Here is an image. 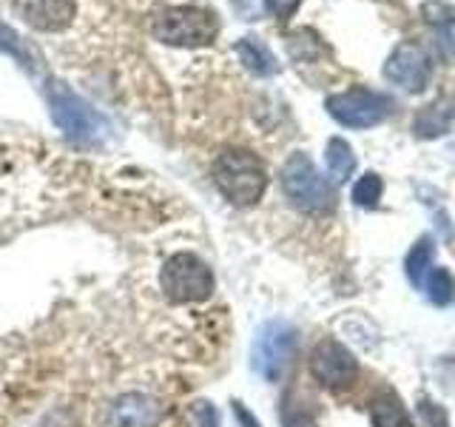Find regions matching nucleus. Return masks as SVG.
I'll return each instance as SVG.
<instances>
[{
    "instance_id": "obj_10",
    "label": "nucleus",
    "mask_w": 455,
    "mask_h": 427,
    "mask_svg": "<svg viewBox=\"0 0 455 427\" xmlns=\"http://www.w3.org/2000/svg\"><path fill=\"white\" fill-rule=\"evenodd\" d=\"M163 407L146 393H125L106 407L103 427H156Z\"/></svg>"
},
{
    "instance_id": "obj_12",
    "label": "nucleus",
    "mask_w": 455,
    "mask_h": 427,
    "mask_svg": "<svg viewBox=\"0 0 455 427\" xmlns=\"http://www.w3.org/2000/svg\"><path fill=\"white\" fill-rule=\"evenodd\" d=\"M455 123V97L452 94H438L430 106H424L416 120H412V132L424 140H433L450 132V125Z\"/></svg>"
},
{
    "instance_id": "obj_1",
    "label": "nucleus",
    "mask_w": 455,
    "mask_h": 427,
    "mask_svg": "<svg viewBox=\"0 0 455 427\" xmlns=\"http://www.w3.org/2000/svg\"><path fill=\"white\" fill-rule=\"evenodd\" d=\"M213 182L228 203L239 208L256 205L267 189L265 163L245 149H228L213 163Z\"/></svg>"
},
{
    "instance_id": "obj_21",
    "label": "nucleus",
    "mask_w": 455,
    "mask_h": 427,
    "mask_svg": "<svg viewBox=\"0 0 455 427\" xmlns=\"http://www.w3.org/2000/svg\"><path fill=\"white\" fill-rule=\"evenodd\" d=\"M419 413H421V419L430 424V427H450L447 413H444V407H441L438 402H421L419 405Z\"/></svg>"
},
{
    "instance_id": "obj_19",
    "label": "nucleus",
    "mask_w": 455,
    "mask_h": 427,
    "mask_svg": "<svg viewBox=\"0 0 455 427\" xmlns=\"http://www.w3.org/2000/svg\"><path fill=\"white\" fill-rule=\"evenodd\" d=\"M421 18L433 28H438V32H450V28L455 26V9L447 4V0H424Z\"/></svg>"
},
{
    "instance_id": "obj_15",
    "label": "nucleus",
    "mask_w": 455,
    "mask_h": 427,
    "mask_svg": "<svg viewBox=\"0 0 455 427\" xmlns=\"http://www.w3.org/2000/svg\"><path fill=\"white\" fill-rule=\"evenodd\" d=\"M324 160H327V171H331V177L336 182H345L355 171V154L350 149V142L341 140V137H333L331 142H327Z\"/></svg>"
},
{
    "instance_id": "obj_14",
    "label": "nucleus",
    "mask_w": 455,
    "mask_h": 427,
    "mask_svg": "<svg viewBox=\"0 0 455 427\" xmlns=\"http://www.w3.org/2000/svg\"><path fill=\"white\" fill-rule=\"evenodd\" d=\"M234 49L239 54V60L245 63V68H251L253 75H274L276 71V57L256 37H242Z\"/></svg>"
},
{
    "instance_id": "obj_2",
    "label": "nucleus",
    "mask_w": 455,
    "mask_h": 427,
    "mask_svg": "<svg viewBox=\"0 0 455 427\" xmlns=\"http://www.w3.org/2000/svg\"><path fill=\"white\" fill-rule=\"evenodd\" d=\"M151 35L168 46H211L220 35V20L203 6H171L151 20Z\"/></svg>"
},
{
    "instance_id": "obj_20",
    "label": "nucleus",
    "mask_w": 455,
    "mask_h": 427,
    "mask_svg": "<svg viewBox=\"0 0 455 427\" xmlns=\"http://www.w3.org/2000/svg\"><path fill=\"white\" fill-rule=\"evenodd\" d=\"M0 49H4L6 54H12V57H18L20 66L32 63V57H28V52L23 46V40L14 35V28H9L6 23H0Z\"/></svg>"
},
{
    "instance_id": "obj_8",
    "label": "nucleus",
    "mask_w": 455,
    "mask_h": 427,
    "mask_svg": "<svg viewBox=\"0 0 455 427\" xmlns=\"http://www.w3.org/2000/svg\"><path fill=\"white\" fill-rule=\"evenodd\" d=\"M310 374L327 391H347L359 379V362L341 342L324 339L310 353Z\"/></svg>"
},
{
    "instance_id": "obj_13",
    "label": "nucleus",
    "mask_w": 455,
    "mask_h": 427,
    "mask_svg": "<svg viewBox=\"0 0 455 427\" xmlns=\"http://www.w3.org/2000/svg\"><path fill=\"white\" fill-rule=\"evenodd\" d=\"M370 422L373 427H412L404 402L393 391H381L370 402Z\"/></svg>"
},
{
    "instance_id": "obj_3",
    "label": "nucleus",
    "mask_w": 455,
    "mask_h": 427,
    "mask_svg": "<svg viewBox=\"0 0 455 427\" xmlns=\"http://www.w3.org/2000/svg\"><path fill=\"white\" fill-rule=\"evenodd\" d=\"M46 100L52 109L54 123L63 128L66 137L80 140V142H94L100 137H106L108 123L97 109H92L83 97H77L68 85L49 80L46 85Z\"/></svg>"
},
{
    "instance_id": "obj_16",
    "label": "nucleus",
    "mask_w": 455,
    "mask_h": 427,
    "mask_svg": "<svg viewBox=\"0 0 455 427\" xmlns=\"http://www.w3.org/2000/svg\"><path fill=\"white\" fill-rule=\"evenodd\" d=\"M433 256H435V242L430 237H421L416 246L410 248L404 260V270L412 285H424V274H430V268H433Z\"/></svg>"
},
{
    "instance_id": "obj_22",
    "label": "nucleus",
    "mask_w": 455,
    "mask_h": 427,
    "mask_svg": "<svg viewBox=\"0 0 455 427\" xmlns=\"http://www.w3.org/2000/svg\"><path fill=\"white\" fill-rule=\"evenodd\" d=\"M299 6H302V0H265V9L274 14L276 20H282V23L291 20Z\"/></svg>"
},
{
    "instance_id": "obj_23",
    "label": "nucleus",
    "mask_w": 455,
    "mask_h": 427,
    "mask_svg": "<svg viewBox=\"0 0 455 427\" xmlns=\"http://www.w3.org/2000/svg\"><path fill=\"white\" fill-rule=\"evenodd\" d=\"M196 427H220V413L213 410V405L208 402L196 405Z\"/></svg>"
},
{
    "instance_id": "obj_18",
    "label": "nucleus",
    "mask_w": 455,
    "mask_h": 427,
    "mask_svg": "<svg viewBox=\"0 0 455 427\" xmlns=\"http://www.w3.org/2000/svg\"><path fill=\"white\" fill-rule=\"evenodd\" d=\"M381 191H384L381 177L373 174V171H367V174L353 185V203L359 208H376L381 199Z\"/></svg>"
},
{
    "instance_id": "obj_17",
    "label": "nucleus",
    "mask_w": 455,
    "mask_h": 427,
    "mask_svg": "<svg viewBox=\"0 0 455 427\" xmlns=\"http://www.w3.org/2000/svg\"><path fill=\"white\" fill-rule=\"evenodd\" d=\"M427 299L435 305H450L452 296H455V279L447 268H430V274H427Z\"/></svg>"
},
{
    "instance_id": "obj_11",
    "label": "nucleus",
    "mask_w": 455,
    "mask_h": 427,
    "mask_svg": "<svg viewBox=\"0 0 455 427\" xmlns=\"http://www.w3.org/2000/svg\"><path fill=\"white\" fill-rule=\"evenodd\" d=\"M14 12L40 32H60L75 20L77 0H14Z\"/></svg>"
},
{
    "instance_id": "obj_5",
    "label": "nucleus",
    "mask_w": 455,
    "mask_h": 427,
    "mask_svg": "<svg viewBox=\"0 0 455 427\" xmlns=\"http://www.w3.org/2000/svg\"><path fill=\"white\" fill-rule=\"evenodd\" d=\"M160 288L174 305L203 302L213 294V270L196 254H174L160 274Z\"/></svg>"
},
{
    "instance_id": "obj_9",
    "label": "nucleus",
    "mask_w": 455,
    "mask_h": 427,
    "mask_svg": "<svg viewBox=\"0 0 455 427\" xmlns=\"http://www.w3.org/2000/svg\"><path fill=\"white\" fill-rule=\"evenodd\" d=\"M430 75H433L430 57H427V52L419 46V43H410V40L398 43L393 54L387 57V63H384V77H387L393 85H398V89L412 92V94L427 89Z\"/></svg>"
},
{
    "instance_id": "obj_24",
    "label": "nucleus",
    "mask_w": 455,
    "mask_h": 427,
    "mask_svg": "<svg viewBox=\"0 0 455 427\" xmlns=\"http://www.w3.org/2000/svg\"><path fill=\"white\" fill-rule=\"evenodd\" d=\"M234 413H236V419L242 422V427H259V422L253 419V413L248 407H242L239 402L234 405Z\"/></svg>"
},
{
    "instance_id": "obj_6",
    "label": "nucleus",
    "mask_w": 455,
    "mask_h": 427,
    "mask_svg": "<svg viewBox=\"0 0 455 427\" xmlns=\"http://www.w3.org/2000/svg\"><path fill=\"white\" fill-rule=\"evenodd\" d=\"M390 111H393V100L387 94L362 89V85L327 97V114L347 128H373L387 120Z\"/></svg>"
},
{
    "instance_id": "obj_4",
    "label": "nucleus",
    "mask_w": 455,
    "mask_h": 427,
    "mask_svg": "<svg viewBox=\"0 0 455 427\" xmlns=\"http://www.w3.org/2000/svg\"><path fill=\"white\" fill-rule=\"evenodd\" d=\"M282 189L291 203L305 214H327L336 205V194L307 154L296 151L282 168Z\"/></svg>"
},
{
    "instance_id": "obj_7",
    "label": "nucleus",
    "mask_w": 455,
    "mask_h": 427,
    "mask_svg": "<svg viewBox=\"0 0 455 427\" xmlns=\"http://www.w3.org/2000/svg\"><path fill=\"white\" fill-rule=\"evenodd\" d=\"M293 350H296V327L282 319H270L253 342L251 350L253 370L267 382H279L284 367L293 359Z\"/></svg>"
}]
</instances>
